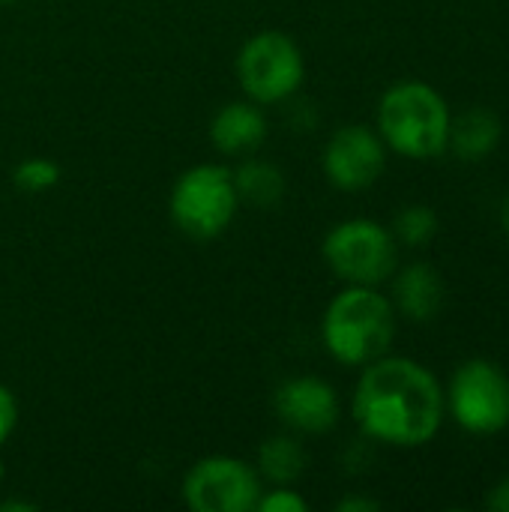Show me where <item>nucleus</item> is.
Masks as SVG:
<instances>
[{
    "instance_id": "21",
    "label": "nucleus",
    "mask_w": 509,
    "mask_h": 512,
    "mask_svg": "<svg viewBox=\"0 0 509 512\" xmlns=\"http://www.w3.org/2000/svg\"><path fill=\"white\" fill-rule=\"evenodd\" d=\"M381 504L375 498H363V495H348L336 504V512H378Z\"/></svg>"
},
{
    "instance_id": "20",
    "label": "nucleus",
    "mask_w": 509,
    "mask_h": 512,
    "mask_svg": "<svg viewBox=\"0 0 509 512\" xmlns=\"http://www.w3.org/2000/svg\"><path fill=\"white\" fill-rule=\"evenodd\" d=\"M486 510L509 512V477H504L501 483H495L486 495Z\"/></svg>"
},
{
    "instance_id": "4",
    "label": "nucleus",
    "mask_w": 509,
    "mask_h": 512,
    "mask_svg": "<svg viewBox=\"0 0 509 512\" xmlns=\"http://www.w3.org/2000/svg\"><path fill=\"white\" fill-rule=\"evenodd\" d=\"M240 210V198L234 189V177L225 165L201 162L186 168L171 186L168 213L192 240H213L228 231Z\"/></svg>"
},
{
    "instance_id": "3",
    "label": "nucleus",
    "mask_w": 509,
    "mask_h": 512,
    "mask_svg": "<svg viewBox=\"0 0 509 512\" xmlns=\"http://www.w3.org/2000/svg\"><path fill=\"white\" fill-rule=\"evenodd\" d=\"M450 120L453 114L441 90L417 78L387 87L375 114V126L387 150L411 162H429L447 153Z\"/></svg>"
},
{
    "instance_id": "8",
    "label": "nucleus",
    "mask_w": 509,
    "mask_h": 512,
    "mask_svg": "<svg viewBox=\"0 0 509 512\" xmlns=\"http://www.w3.org/2000/svg\"><path fill=\"white\" fill-rule=\"evenodd\" d=\"M261 492V474L234 456L198 459L183 477V501L195 512H252Z\"/></svg>"
},
{
    "instance_id": "13",
    "label": "nucleus",
    "mask_w": 509,
    "mask_h": 512,
    "mask_svg": "<svg viewBox=\"0 0 509 512\" xmlns=\"http://www.w3.org/2000/svg\"><path fill=\"white\" fill-rule=\"evenodd\" d=\"M501 135H504L501 117L483 105H474L450 120L447 150H453V156L462 162H483L498 150Z\"/></svg>"
},
{
    "instance_id": "9",
    "label": "nucleus",
    "mask_w": 509,
    "mask_h": 512,
    "mask_svg": "<svg viewBox=\"0 0 509 512\" xmlns=\"http://www.w3.org/2000/svg\"><path fill=\"white\" fill-rule=\"evenodd\" d=\"M330 186L342 192H363L375 186L387 168V144L378 129L363 123L339 126L324 144L321 156Z\"/></svg>"
},
{
    "instance_id": "24",
    "label": "nucleus",
    "mask_w": 509,
    "mask_h": 512,
    "mask_svg": "<svg viewBox=\"0 0 509 512\" xmlns=\"http://www.w3.org/2000/svg\"><path fill=\"white\" fill-rule=\"evenodd\" d=\"M3 477H6V465H3V459H0V483H3Z\"/></svg>"
},
{
    "instance_id": "2",
    "label": "nucleus",
    "mask_w": 509,
    "mask_h": 512,
    "mask_svg": "<svg viewBox=\"0 0 509 512\" xmlns=\"http://www.w3.org/2000/svg\"><path fill=\"white\" fill-rule=\"evenodd\" d=\"M396 339V306L378 288L345 285L324 309L321 342L327 354L351 369H363L390 354Z\"/></svg>"
},
{
    "instance_id": "17",
    "label": "nucleus",
    "mask_w": 509,
    "mask_h": 512,
    "mask_svg": "<svg viewBox=\"0 0 509 512\" xmlns=\"http://www.w3.org/2000/svg\"><path fill=\"white\" fill-rule=\"evenodd\" d=\"M60 183V165L48 156H27L12 168V186L18 192H48Z\"/></svg>"
},
{
    "instance_id": "12",
    "label": "nucleus",
    "mask_w": 509,
    "mask_h": 512,
    "mask_svg": "<svg viewBox=\"0 0 509 512\" xmlns=\"http://www.w3.org/2000/svg\"><path fill=\"white\" fill-rule=\"evenodd\" d=\"M267 138V117L258 102H228L210 120V144L228 156L252 153Z\"/></svg>"
},
{
    "instance_id": "16",
    "label": "nucleus",
    "mask_w": 509,
    "mask_h": 512,
    "mask_svg": "<svg viewBox=\"0 0 509 512\" xmlns=\"http://www.w3.org/2000/svg\"><path fill=\"white\" fill-rule=\"evenodd\" d=\"M438 213L432 210V207H426V204H408V207H402L399 213H396V219H393V237H396V243H402V246H426V243H432L435 240V234H438Z\"/></svg>"
},
{
    "instance_id": "23",
    "label": "nucleus",
    "mask_w": 509,
    "mask_h": 512,
    "mask_svg": "<svg viewBox=\"0 0 509 512\" xmlns=\"http://www.w3.org/2000/svg\"><path fill=\"white\" fill-rule=\"evenodd\" d=\"M498 222H501V231H504V237H507L509 243V195L501 201V210H498Z\"/></svg>"
},
{
    "instance_id": "18",
    "label": "nucleus",
    "mask_w": 509,
    "mask_h": 512,
    "mask_svg": "<svg viewBox=\"0 0 509 512\" xmlns=\"http://www.w3.org/2000/svg\"><path fill=\"white\" fill-rule=\"evenodd\" d=\"M258 512H306L309 510V504H306V498L303 495H297L294 489H288V486H276L273 492H261V498H258Z\"/></svg>"
},
{
    "instance_id": "22",
    "label": "nucleus",
    "mask_w": 509,
    "mask_h": 512,
    "mask_svg": "<svg viewBox=\"0 0 509 512\" xmlns=\"http://www.w3.org/2000/svg\"><path fill=\"white\" fill-rule=\"evenodd\" d=\"M36 510V504H30V501H3L0 504V512H33Z\"/></svg>"
},
{
    "instance_id": "10",
    "label": "nucleus",
    "mask_w": 509,
    "mask_h": 512,
    "mask_svg": "<svg viewBox=\"0 0 509 512\" xmlns=\"http://www.w3.org/2000/svg\"><path fill=\"white\" fill-rule=\"evenodd\" d=\"M279 420L300 435H324L339 423V393L318 375H297L273 396Z\"/></svg>"
},
{
    "instance_id": "11",
    "label": "nucleus",
    "mask_w": 509,
    "mask_h": 512,
    "mask_svg": "<svg viewBox=\"0 0 509 512\" xmlns=\"http://www.w3.org/2000/svg\"><path fill=\"white\" fill-rule=\"evenodd\" d=\"M393 306L396 315L414 321V324H429L441 315L444 300H447V285L438 267L426 261H414L402 267L393 279Z\"/></svg>"
},
{
    "instance_id": "15",
    "label": "nucleus",
    "mask_w": 509,
    "mask_h": 512,
    "mask_svg": "<svg viewBox=\"0 0 509 512\" xmlns=\"http://www.w3.org/2000/svg\"><path fill=\"white\" fill-rule=\"evenodd\" d=\"M261 480H270L273 486H291L306 471V450L291 435L270 438L258 447V468Z\"/></svg>"
},
{
    "instance_id": "6",
    "label": "nucleus",
    "mask_w": 509,
    "mask_h": 512,
    "mask_svg": "<svg viewBox=\"0 0 509 512\" xmlns=\"http://www.w3.org/2000/svg\"><path fill=\"white\" fill-rule=\"evenodd\" d=\"M234 72H237L243 93L252 102L276 105V102L291 99L300 90L306 78V60H303L300 45L288 33L261 30L243 42Z\"/></svg>"
},
{
    "instance_id": "14",
    "label": "nucleus",
    "mask_w": 509,
    "mask_h": 512,
    "mask_svg": "<svg viewBox=\"0 0 509 512\" xmlns=\"http://www.w3.org/2000/svg\"><path fill=\"white\" fill-rule=\"evenodd\" d=\"M234 189H237V198L240 204H249V207H276L282 198H285V174L279 165L273 162H264V159H246L240 162L234 171Z\"/></svg>"
},
{
    "instance_id": "1",
    "label": "nucleus",
    "mask_w": 509,
    "mask_h": 512,
    "mask_svg": "<svg viewBox=\"0 0 509 512\" xmlns=\"http://www.w3.org/2000/svg\"><path fill=\"white\" fill-rule=\"evenodd\" d=\"M351 414L366 438L399 450H417L441 432L447 399L429 366L411 357L384 354L363 366Z\"/></svg>"
},
{
    "instance_id": "25",
    "label": "nucleus",
    "mask_w": 509,
    "mask_h": 512,
    "mask_svg": "<svg viewBox=\"0 0 509 512\" xmlns=\"http://www.w3.org/2000/svg\"><path fill=\"white\" fill-rule=\"evenodd\" d=\"M0 3H12V0H0Z\"/></svg>"
},
{
    "instance_id": "7",
    "label": "nucleus",
    "mask_w": 509,
    "mask_h": 512,
    "mask_svg": "<svg viewBox=\"0 0 509 512\" xmlns=\"http://www.w3.org/2000/svg\"><path fill=\"white\" fill-rule=\"evenodd\" d=\"M447 411L468 435H498L509 426V378L507 372L486 360H465L444 390Z\"/></svg>"
},
{
    "instance_id": "19",
    "label": "nucleus",
    "mask_w": 509,
    "mask_h": 512,
    "mask_svg": "<svg viewBox=\"0 0 509 512\" xmlns=\"http://www.w3.org/2000/svg\"><path fill=\"white\" fill-rule=\"evenodd\" d=\"M15 426H18V402L12 390L0 384V447L12 438Z\"/></svg>"
},
{
    "instance_id": "5",
    "label": "nucleus",
    "mask_w": 509,
    "mask_h": 512,
    "mask_svg": "<svg viewBox=\"0 0 509 512\" xmlns=\"http://www.w3.org/2000/svg\"><path fill=\"white\" fill-rule=\"evenodd\" d=\"M321 255L333 276L345 285L378 288L393 279L399 267V243L393 231L366 216L333 225L321 243Z\"/></svg>"
}]
</instances>
